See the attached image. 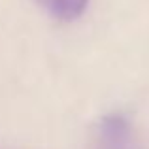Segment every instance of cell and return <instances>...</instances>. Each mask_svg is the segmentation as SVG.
Segmentation results:
<instances>
[{
  "instance_id": "cell-1",
  "label": "cell",
  "mask_w": 149,
  "mask_h": 149,
  "mask_svg": "<svg viewBox=\"0 0 149 149\" xmlns=\"http://www.w3.org/2000/svg\"><path fill=\"white\" fill-rule=\"evenodd\" d=\"M96 149H138L132 121L125 113H108L95 128Z\"/></svg>"
},
{
  "instance_id": "cell-2",
  "label": "cell",
  "mask_w": 149,
  "mask_h": 149,
  "mask_svg": "<svg viewBox=\"0 0 149 149\" xmlns=\"http://www.w3.org/2000/svg\"><path fill=\"white\" fill-rule=\"evenodd\" d=\"M36 2L58 21H74L83 15L89 0H36Z\"/></svg>"
}]
</instances>
